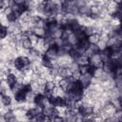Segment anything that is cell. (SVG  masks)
<instances>
[{
  "label": "cell",
  "instance_id": "3957f363",
  "mask_svg": "<svg viewBox=\"0 0 122 122\" xmlns=\"http://www.w3.org/2000/svg\"><path fill=\"white\" fill-rule=\"evenodd\" d=\"M27 93H28V92L22 88L21 90H19V91L16 92L15 93H13V99H14V101H16V102H18V103L26 102Z\"/></svg>",
  "mask_w": 122,
  "mask_h": 122
},
{
  "label": "cell",
  "instance_id": "ffe728a7",
  "mask_svg": "<svg viewBox=\"0 0 122 122\" xmlns=\"http://www.w3.org/2000/svg\"><path fill=\"white\" fill-rule=\"evenodd\" d=\"M2 83H3V81H2V80H1V79H0V87H1V86H2Z\"/></svg>",
  "mask_w": 122,
  "mask_h": 122
},
{
  "label": "cell",
  "instance_id": "5b68a950",
  "mask_svg": "<svg viewBox=\"0 0 122 122\" xmlns=\"http://www.w3.org/2000/svg\"><path fill=\"white\" fill-rule=\"evenodd\" d=\"M5 81H6V83L8 84V86H9L10 88H11V87H13L14 84L17 82V76H16L13 72H10V73L7 74Z\"/></svg>",
  "mask_w": 122,
  "mask_h": 122
},
{
  "label": "cell",
  "instance_id": "277c9868",
  "mask_svg": "<svg viewBox=\"0 0 122 122\" xmlns=\"http://www.w3.org/2000/svg\"><path fill=\"white\" fill-rule=\"evenodd\" d=\"M20 45H21V47L23 49H25L27 51H29V50H30V49L33 48V44L31 43V41L30 40L29 37H23V36H21Z\"/></svg>",
  "mask_w": 122,
  "mask_h": 122
},
{
  "label": "cell",
  "instance_id": "7a4b0ae2",
  "mask_svg": "<svg viewBox=\"0 0 122 122\" xmlns=\"http://www.w3.org/2000/svg\"><path fill=\"white\" fill-rule=\"evenodd\" d=\"M44 54L51 59H56L58 57V46L56 44L51 45Z\"/></svg>",
  "mask_w": 122,
  "mask_h": 122
},
{
  "label": "cell",
  "instance_id": "52a82bcc",
  "mask_svg": "<svg viewBox=\"0 0 122 122\" xmlns=\"http://www.w3.org/2000/svg\"><path fill=\"white\" fill-rule=\"evenodd\" d=\"M12 64H13V68L16 69V70H18V71H21L24 68V64H23L20 56H17L15 58H13L12 59Z\"/></svg>",
  "mask_w": 122,
  "mask_h": 122
},
{
  "label": "cell",
  "instance_id": "d6986e66",
  "mask_svg": "<svg viewBox=\"0 0 122 122\" xmlns=\"http://www.w3.org/2000/svg\"><path fill=\"white\" fill-rule=\"evenodd\" d=\"M48 1H50V0H37L38 3H46V2H48Z\"/></svg>",
  "mask_w": 122,
  "mask_h": 122
},
{
  "label": "cell",
  "instance_id": "ba28073f",
  "mask_svg": "<svg viewBox=\"0 0 122 122\" xmlns=\"http://www.w3.org/2000/svg\"><path fill=\"white\" fill-rule=\"evenodd\" d=\"M12 97L10 94H4L1 96V102L4 106H10L12 103Z\"/></svg>",
  "mask_w": 122,
  "mask_h": 122
},
{
  "label": "cell",
  "instance_id": "9a60e30c",
  "mask_svg": "<svg viewBox=\"0 0 122 122\" xmlns=\"http://www.w3.org/2000/svg\"><path fill=\"white\" fill-rule=\"evenodd\" d=\"M20 58H21L22 62H23V64H24V67H26V66H28V65H30L31 63L30 62V59L27 55H20Z\"/></svg>",
  "mask_w": 122,
  "mask_h": 122
},
{
  "label": "cell",
  "instance_id": "30bf717a",
  "mask_svg": "<svg viewBox=\"0 0 122 122\" xmlns=\"http://www.w3.org/2000/svg\"><path fill=\"white\" fill-rule=\"evenodd\" d=\"M32 32L37 35L38 37H45L46 35V29L44 28H40V27H35L32 30Z\"/></svg>",
  "mask_w": 122,
  "mask_h": 122
},
{
  "label": "cell",
  "instance_id": "9c48e42d",
  "mask_svg": "<svg viewBox=\"0 0 122 122\" xmlns=\"http://www.w3.org/2000/svg\"><path fill=\"white\" fill-rule=\"evenodd\" d=\"M3 117H4V120H5V121H15V120H17L16 115L14 114V112H13L11 110H10L9 112H7L3 115Z\"/></svg>",
  "mask_w": 122,
  "mask_h": 122
},
{
  "label": "cell",
  "instance_id": "8992f818",
  "mask_svg": "<svg viewBox=\"0 0 122 122\" xmlns=\"http://www.w3.org/2000/svg\"><path fill=\"white\" fill-rule=\"evenodd\" d=\"M74 61H75L79 66L89 65V57H88L87 55H85L84 53H83V54H80Z\"/></svg>",
  "mask_w": 122,
  "mask_h": 122
},
{
  "label": "cell",
  "instance_id": "e0dca14e",
  "mask_svg": "<svg viewBox=\"0 0 122 122\" xmlns=\"http://www.w3.org/2000/svg\"><path fill=\"white\" fill-rule=\"evenodd\" d=\"M96 45L98 46V48H99L100 51L107 48V43H106V42H104V41H102V40H99V41L96 43Z\"/></svg>",
  "mask_w": 122,
  "mask_h": 122
},
{
  "label": "cell",
  "instance_id": "4fadbf2b",
  "mask_svg": "<svg viewBox=\"0 0 122 122\" xmlns=\"http://www.w3.org/2000/svg\"><path fill=\"white\" fill-rule=\"evenodd\" d=\"M87 40L90 44H96L99 41V34L98 33H92L91 35L87 36Z\"/></svg>",
  "mask_w": 122,
  "mask_h": 122
},
{
  "label": "cell",
  "instance_id": "ac0fdd59",
  "mask_svg": "<svg viewBox=\"0 0 122 122\" xmlns=\"http://www.w3.org/2000/svg\"><path fill=\"white\" fill-rule=\"evenodd\" d=\"M16 5H24L25 3H26V0H12Z\"/></svg>",
  "mask_w": 122,
  "mask_h": 122
},
{
  "label": "cell",
  "instance_id": "8fae6325",
  "mask_svg": "<svg viewBox=\"0 0 122 122\" xmlns=\"http://www.w3.org/2000/svg\"><path fill=\"white\" fill-rule=\"evenodd\" d=\"M6 17H7V20H8V22L9 23H13V22H15V21H17L18 19H19V17L15 14V12L14 11H10L9 13H7L6 14Z\"/></svg>",
  "mask_w": 122,
  "mask_h": 122
},
{
  "label": "cell",
  "instance_id": "5bb4252c",
  "mask_svg": "<svg viewBox=\"0 0 122 122\" xmlns=\"http://www.w3.org/2000/svg\"><path fill=\"white\" fill-rule=\"evenodd\" d=\"M8 36V28L7 26L0 25V40L5 39Z\"/></svg>",
  "mask_w": 122,
  "mask_h": 122
},
{
  "label": "cell",
  "instance_id": "6da1fadb",
  "mask_svg": "<svg viewBox=\"0 0 122 122\" xmlns=\"http://www.w3.org/2000/svg\"><path fill=\"white\" fill-rule=\"evenodd\" d=\"M92 76L90 73L86 72V73L81 74V75L79 76L78 81L80 82V84H81V86L83 87V89H87L88 87L91 86V84H92Z\"/></svg>",
  "mask_w": 122,
  "mask_h": 122
},
{
  "label": "cell",
  "instance_id": "2e32d148",
  "mask_svg": "<svg viewBox=\"0 0 122 122\" xmlns=\"http://www.w3.org/2000/svg\"><path fill=\"white\" fill-rule=\"evenodd\" d=\"M89 49H90L93 53H97V52L100 51V50H99V48H98V46H97L96 44H90V45H89Z\"/></svg>",
  "mask_w": 122,
  "mask_h": 122
},
{
  "label": "cell",
  "instance_id": "7c38bea8",
  "mask_svg": "<svg viewBox=\"0 0 122 122\" xmlns=\"http://www.w3.org/2000/svg\"><path fill=\"white\" fill-rule=\"evenodd\" d=\"M51 94H53V95H55V96H61V97H64V95H65V91H64L60 86L56 85V87L53 89Z\"/></svg>",
  "mask_w": 122,
  "mask_h": 122
}]
</instances>
